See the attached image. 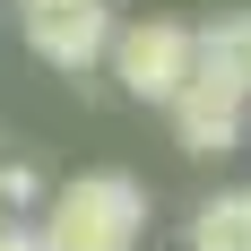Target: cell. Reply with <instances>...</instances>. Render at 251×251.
Segmentation results:
<instances>
[{
    "label": "cell",
    "instance_id": "1",
    "mask_svg": "<svg viewBox=\"0 0 251 251\" xmlns=\"http://www.w3.org/2000/svg\"><path fill=\"white\" fill-rule=\"evenodd\" d=\"M148 234V191L130 174H78L61 191H44V251H139Z\"/></svg>",
    "mask_w": 251,
    "mask_h": 251
},
{
    "label": "cell",
    "instance_id": "2",
    "mask_svg": "<svg viewBox=\"0 0 251 251\" xmlns=\"http://www.w3.org/2000/svg\"><path fill=\"white\" fill-rule=\"evenodd\" d=\"M104 70H113V87H122L130 104H174L182 87H191V26H174V18H130V26H113Z\"/></svg>",
    "mask_w": 251,
    "mask_h": 251
},
{
    "label": "cell",
    "instance_id": "3",
    "mask_svg": "<svg viewBox=\"0 0 251 251\" xmlns=\"http://www.w3.org/2000/svg\"><path fill=\"white\" fill-rule=\"evenodd\" d=\"M113 26H122V18H113V0H26V9H18L26 52H35L44 70H61V78H96Z\"/></svg>",
    "mask_w": 251,
    "mask_h": 251
},
{
    "label": "cell",
    "instance_id": "4",
    "mask_svg": "<svg viewBox=\"0 0 251 251\" xmlns=\"http://www.w3.org/2000/svg\"><path fill=\"white\" fill-rule=\"evenodd\" d=\"M191 87H217V96L251 104V9L191 26Z\"/></svg>",
    "mask_w": 251,
    "mask_h": 251
},
{
    "label": "cell",
    "instance_id": "5",
    "mask_svg": "<svg viewBox=\"0 0 251 251\" xmlns=\"http://www.w3.org/2000/svg\"><path fill=\"white\" fill-rule=\"evenodd\" d=\"M165 113H174V139H182V156L217 165V156H234V148H243V113H251V104L217 96V87H182Z\"/></svg>",
    "mask_w": 251,
    "mask_h": 251
},
{
    "label": "cell",
    "instance_id": "6",
    "mask_svg": "<svg viewBox=\"0 0 251 251\" xmlns=\"http://www.w3.org/2000/svg\"><path fill=\"white\" fill-rule=\"evenodd\" d=\"M191 251H251V182L208 191L191 208Z\"/></svg>",
    "mask_w": 251,
    "mask_h": 251
},
{
    "label": "cell",
    "instance_id": "7",
    "mask_svg": "<svg viewBox=\"0 0 251 251\" xmlns=\"http://www.w3.org/2000/svg\"><path fill=\"white\" fill-rule=\"evenodd\" d=\"M0 208H9V217L44 208V174H35V165H18V156H0Z\"/></svg>",
    "mask_w": 251,
    "mask_h": 251
},
{
    "label": "cell",
    "instance_id": "8",
    "mask_svg": "<svg viewBox=\"0 0 251 251\" xmlns=\"http://www.w3.org/2000/svg\"><path fill=\"white\" fill-rule=\"evenodd\" d=\"M0 251H44V243H35V226H0Z\"/></svg>",
    "mask_w": 251,
    "mask_h": 251
}]
</instances>
